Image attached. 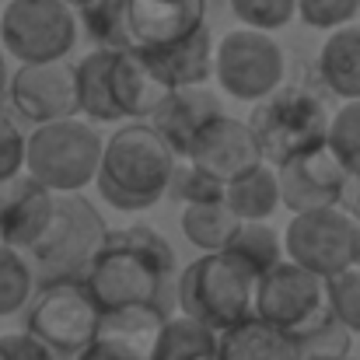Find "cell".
I'll return each mask as SVG.
<instances>
[{"label":"cell","mask_w":360,"mask_h":360,"mask_svg":"<svg viewBox=\"0 0 360 360\" xmlns=\"http://www.w3.org/2000/svg\"><path fill=\"white\" fill-rule=\"evenodd\" d=\"M172 273V245L147 224H129L109 235L84 273V283L102 311H120L136 304H161V290Z\"/></svg>","instance_id":"6da1fadb"},{"label":"cell","mask_w":360,"mask_h":360,"mask_svg":"<svg viewBox=\"0 0 360 360\" xmlns=\"http://www.w3.org/2000/svg\"><path fill=\"white\" fill-rule=\"evenodd\" d=\"M175 168L179 165L168 143L150 126L129 122L105 140L102 172L95 186L105 203L136 214V210H150L154 203L165 200V193H172Z\"/></svg>","instance_id":"7a4b0ae2"},{"label":"cell","mask_w":360,"mask_h":360,"mask_svg":"<svg viewBox=\"0 0 360 360\" xmlns=\"http://www.w3.org/2000/svg\"><path fill=\"white\" fill-rule=\"evenodd\" d=\"M255 287L259 280L235 255H200L179 276V311L221 336L255 315Z\"/></svg>","instance_id":"3957f363"},{"label":"cell","mask_w":360,"mask_h":360,"mask_svg":"<svg viewBox=\"0 0 360 360\" xmlns=\"http://www.w3.org/2000/svg\"><path fill=\"white\" fill-rule=\"evenodd\" d=\"M102 308L84 276L46 280L25 311V333L35 336L56 360H81L98 340Z\"/></svg>","instance_id":"277c9868"},{"label":"cell","mask_w":360,"mask_h":360,"mask_svg":"<svg viewBox=\"0 0 360 360\" xmlns=\"http://www.w3.org/2000/svg\"><path fill=\"white\" fill-rule=\"evenodd\" d=\"M248 126L266 154V165L283 168L294 158L311 154L329 143L333 116L326 112L322 98H315L308 88L283 84L280 91H273L252 109Z\"/></svg>","instance_id":"5b68a950"},{"label":"cell","mask_w":360,"mask_h":360,"mask_svg":"<svg viewBox=\"0 0 360 360\" xmlns=\"http://www.w3.org/2000/svg\"><path fill=\"white\" fill-rule=\"evenodd\" d=\"M105 140L81 120L35 126L28 136L25 175L42 182L56 196H77L84 186L98 182Z\"/></svg>","instance_id":"8992f818"},{"label":"cell","mask_w":360,"mask_h":360,"mask_svg":"<svg viewBox=\"0 0 360 360\" xmlns=\"http://www.w3.org/2000/svg\"><path fill=\"white\" fill-rule=\"evenodd\" d=\"M0 42L21 67L63 63L77 42V14L60 0H7L0 14Z\"/></svg>","instance_id":"52a82bcc"},{"label":"cell","mask_w":360,"mask_h":360,"mask_svg":"<svg viewBox=\"0 0 360 360\" xmlns=\"http://www.w3.org/2000/svg\"><path fill=\"white\" fill-rule=\"evenodd\" d=\"M283 248H287V259L297 262L301 269L322 280H333L360 266V224L343 207L301 214V217H290L283 231Z\"/></svg>","instance_id":"ba28073f"},{"label":"cell","mask_w":360,"mask_h":360,"mask_svg":"<svg viewBox=\"0 0 360 360\" xmlns=\"http://www.w3.org/2000/svg\"><path fill=\"white\" fill-rule=\"evenodd\" d=\"M109 228L102 214L77 193V196H56V217L49 235L39 241L28 255L39 262V269L49 280H67L77 276L81 269L88 273L102 245L109 241Z\"/></svg>","instance_id":"9c48e42d"},{"label":"cell","mask_w":360,"mask_h":360,"mask_svg":"<svg viewBox=\"0 0 360 360\" xmlns=\"http://www.w3.org/2000/svg\"><path fill=\"white\" fill-rule=\"evenodd\" d=\"M214 77L231 98L259 105L262 98L283 88L287 60H283V49L266 32L235 28L217 42Z\"/></svg>","instance_id":"30bf717a"},{"label":"cell","mask_w":360,"mask_h":360,"mask_svg":"<svg viewBox=\"0 0 360 360\" xmlns=\"http://www.w3.org/2000/svg\"><path fill=\"white\" fill-rule=\"evenodd\" d=\"M255 315L287 336L301 340L308 329H315L329 315V290L326 280L301 269L297 262H280L273 273H266L255 287Z\"/></svg>","instance_id":"8fae6325"},{"label":"cell","mask_w":360,"mask_h":360,"mask_svg":"<svg viewBox=\"0 0 360 360\" xmlns=\"http://www.w3.org/2000/svg\"><path fill=\"white\" fill-rule=\"evenodd\" d=\"M11 105L18 116L32 120L35 126L74 120L81 112L77 98V67L70 63H39L18 67L11 77Z\"/></svg>","instance_id":"7c38bea8"},{"label":"cell","mask_w":360,"mask_h":360,"mask_svg":"<svg viewBox=\"0 0 360 360\" xmlns=\"http://www.w3.org/2000/svg\"><path fill=\"white\" fill-rule=\"evenodd\" d=\"M280 175V203L301 217V214H315V210H329V207H343L350 175L347 168L336 161V154L326 147L294 158L290 165L276 168Z\"/></svg>","instance_id":"4fadbf2b"},{"label":"cell","mask_w":360,"mask_h":360,"mask_svg":"<svg viewBox=\"0 0 360 360\" xmlns=\"http://www.w3.org/2000/svg\"><path fill=\"white\" fill-rule=\"evenodd\" d=\"M186 161L193 168L207 172L210 179L231 186V182H238L241 175L262 168L266 154H262V147H259L248 120L221 116V120H214L200 133V140L193 143V154Z\"/></svg>","instance_id":"5bb4252c"},{"label":"cell","mask_w":360,"mask_h":360,"mask_svg":"<svg viewBox=\"0 0 360 360\" xmlns=\"http://www.w3.org/2000/svg\"><path fill=\"white\" fill-rule=\"evenodd\" d=\"M126 25L136 53L168 49L207 28V0H126Z\"/></svg>","instance_id":"9a60e30c"},{"label":"cell","mask_w":360,"mask_h":360,"mask_svg":"<svg viewBox=\"0 0 360 360\" xmlns=\"http://www.w3.org/2000/svg\"><path fill=\"white\" fill-rule=\"evenodd\" d=\"M56 217V193H49L32 175H18L0 186V245L32 252L49 235Z\"/></svg>","instance_id":"2e32d148"},{"label":"cell","mask_w":360,"mask_h":360,"mask_svg":"<svg viewBox=\"0 0 360 360\" xmlns=\"http://www.w3.org/2000/svg\"><path fill=\"white\" fill-rule=\"evenodd\" d=\"M221 116H224V109H221V98L214 91L186 88V91H168L165 95V102L150 116V129L168 143V150L175 158H189L200 133Z\"/></svg>","instance_id":"e0dca14e"},{"label":"cell","mask_w":360,"mask_h":360,"mask_svg":"<svg viewBox=\"0 0 360 360\" xmlns=\"http://www.w3.org/2000/svg\"><path fill=\"white\" fill-rule=\"evenodd\" d=\"M165 326H168V315L161 304H136V308L105 311L102 326H98L95 350L116 360H154Z\"/></svg>","instance_id":"ac0fdd59"},{"label":"cell","mask_w":360,"mask_h":360,"mask_svg":"<svg viewBox=\"0 0 360 360\" xmlns=\"http://www.w3.org/2000/svg\"><path fill=\"white\" fill-rule=\"evenodd\" d=\"M214 53H217L214 35H210V28H203L179 46L136 53V56L143 60V67L165 91H186V88H207V81L214 74Z\"/></svg>","instance_id":"d6986e66"},{"label":"cell","mask_w":360,"mask_h":360,"mask_svg":"<svg viewBox=\"0 0 360 360\" xmlns=\"http://www.w3.org/2000/svg\"><path fill=\"white\" fill-rule=\"evenodd\" d=\"M319 74L322 84L347 102H360V25H347L326 35L319 49Z\"/></svg>","instance_id":"ffe728a7"},{"label":"cell","mask_w":360,"mask_h":360,"mask_svg":"<svg viewBox=\"0 0 360 360\" xmlns=\"http://www.w3.org/2000/svg\"><path fill=\"white\" fill-rule=\"evenodd\" d=\"M165 88L150 77V70L143 67V60L133 53V49H122L116 53V63H112V98H116V109H120L122 120H150L154 109L165 102Z\"/></svg>","instance_id":"44dd1931"},{"label":"cell","mask_w":360,"mask_h":360,"mask_svg":"<svg viewBox=\"0 0 360 360\" xmlns=\"http://www.w3.org/2000/svg\"><path fill=\"white\" fill-rule=\"evenodd\" d=\"M221 360H301L297 340L259 315L221 333Z\"/></svg>","instance_id":"7402d4cb"},{"label":"cell","mask_w":360,"mask_h":360,"mask_svg":"<svg viewBox=\"0 0 360 360\" xmlns=\"http://www.w3.org/2000/svg\"><path fill=\"white\" fill-rule=\"evenodd\" d=\"M112 49H91L88 56L77 60V98L81 112L95 122H120V109L112 98Z\"/></svg>","instance_id":"603a6c76"},{"label":"cell","mask_w":360,"mask_h":360,"mask_svg":"<svg viewBox=\"0 0 360 360\" xmlns=\"http://www.w3.org/2000/svg\"><path fill=\"white\" fill-rule=\"evenodd\" d=\"M224 203L231 207V214L238 217L241 224H266L276 214V207H283L280 203V175H276V168L262 165V168L241 175L238 182L228 186V200Z\"/></svg>","instance_id":"cb8c5ba5"},{"label":"cell","mask_w":360,"mask_h":360,"mask_svg":"<svg viewBox=\"0 0 360 360\" xmlns=\"http://www.w3.org/2000/svg\"><path fill=\"white\" fill-rule=\"evenodd\" d=\"M182 231L203 255L228 252L235 235L241 231V221L231 214L228 203H200L182 210Z\"/></svg>","instance_id":"d4e9b609"},{"label":"cell","mask_w":360,"mask_h":360,"mask_svg":"<svg viewBox=\"0 0 360 360\" xmlns=\"http://www.w3.org/2000/svg\"><path fill=\"white\" fill-rule=\"evenodd\" d=\"M154 360H221V336L189 315H172Z\"/></svg>","instance_id":"484cf974"},{"label":"cell","mask_w":360,"mask_h":360,"mask_svg":"<svg viewBox=\"0 0 360 360\" xmlns=\"http://www.w3.org/2000/svg\"><path fill=\"white\" fill-rule=\"evenodd\" d=\"M228 255H235L241 266L262 280L266 273H273L280 262H287V248H283V235H276L269 224H241V231L235 235Z\"/></svg>","instance_id":"4316f807"},{"label":"cell","mask_w":360,"mask_h":360,"mask_svg":"<svg viewBox=\"0 0 360 360\" xmlns=\"http://www.w3.org/2000/svg\"><path fill=\"white\" fill-rule=\"evenodd\" d=\"M77 21L84 25L88 39L98 49H133L129 46V25H126V0H88L77 11Z\"/></svg>","instance_id":"83f0119b"},{"label":"cell","mask_w":360,"mask_h":360,"mask_svg":"<svg viewBox=\"0 0 360 360\" xmlns=\"http://www.w3.org/2000/svg\"><path fill=\"white\" fill-rule=\"evenodd\" d=\"M32 297H35V276L25 252L0 245V319L18 315L21 308L28 311Z\"/></svg>","instance_id":"f1b7e54d"},{"label":"cell","mask_w":360,"mask_h":360,"mask_svg":"<svg viewBox=\"0 0 360 360\" xmlns=\"http://www.w3.org/2000/svg\"><path fill=\"white\" fill-rule=\"evenodd\" d=\"M350 329L333 315V308H329V315L315 326V329H308L301 340H297V350H301V360H347L350 357Z\"/></svg>","instance_id":"f546056e"},{"label":"cell","mask_w":360,"mask_h":360,"mask_svg":"<svg viewBox=\"0 0 360 360\" xmlns=\"http://www.w3.org/2000/svg\"><path fill=\"white\" fill-rule=\"evenodd\" d=\"M329 150L347 168L350 179H360V102H347L329 126Z\"/></svg>","instance_id":"4dcf8cb0"},{"label":"cell","mask_w":360,"mask_h":360,"mask_svg":"<svg viewBox=\"0 0 360 360\" xmlns=\"http://www.w3.org/2000/svg\"><path fill=\"white\" fill-rule=\"evenodd\" d=\"M231 14L252 32H276L297 18V0H231Z\"/></svg>","instance_id":"1f68e13d"},{"label":"cell","mask_w":360,"mask_h":360,"mask_svg":"<svg viewBox=\"0 0 360 360\" xmlns=\"http://www.w3.org/2000/svg\"><path fill=\"white\" fill-rule=\"evenodd\" d=\"M360 14V0H297V18L319 32H340L354 25Z\"/></svg>","instance_id":"d6a6232c"},{"label":"cell","mask_w":360,"mask_h":360,"mask_svg":"<svg viewBox=\"0 0 360 360\" xmlns=\"http://www.w3.org/2000/svg\"><path fill=\"white\" fill-rule=\"evenodd\" d=\"M172 193L186 203V207H200V203H224L228 200V186L210 179L207 172L193 168L186 161V168H175V179H172Z\"/></svg>","instance_id":"836d02e7"},{"label":"cell","mask_w":360,"mask_h":360,"mask_svg":"<svg viewBox=\"0 0 360 360\" xmlns=\"http://www.w3.org/2000/svg\"><path fill=\"white\" fill-rule=\"evenodd\" d=\"M326 290H329V308L333 315L354 333L360 336V266L326 280Z\"/></svg>","instance_id":"e575fe53"},{"label":"cell","mask_w":360,"mask_h":360,"mask_svg":"<svg viewBox=\"0 0 360 360\" xmlns=\"http://www.w3.org/2000/svg\"><path fill=\"white\" fill-rule=\"evenodd\" d=\"M28 165V136H21L18 122L0 109V186L14 182Z\"/></svg>","instance_id":"d590c367"},{"label":"cell","mask_w":360,"mask_h":360,"mask_svg":"<svg viewBox=\"0 0 360 360\" xmlns=\"http://www.w3.org/2000/svg\"><path fill=\"white\" fill-rule=\"evenodd\" d=\"M343 210L360 224V179H350L347 186V196H343Z\"/></svg>","instance_id":"8d00e7d4"},{"label":"cell","mask_w":360,"mask_h":360,"mask_svg":"<svg viewBox=\"0 0 360 360\" xmlns=\"http://www.w3.org/2000/svg\"><path fill=\"white\" fill-rule=\"evenodd\" d=\"M4 91H11V88H7V67H4V53H0V98H4Z\"/></svg>","instance_id":"74e56055"},{"label":"cell","mask_w":360,"mask_h":360,"mask_svg":"<svg viewBox=\"0 0 360 360\" xmlns=\"http://www.w3.org/2000/svg\"><path fill=\"white\" fill-rule=\"evenodd\" d=\"M81 360H116V357H109V354H102V350H95V347H91V350H88Z\"/></svg>","instance_id":"f35d334b"},{"label":"cell","mask_w":360,"mask_h":360,"mask_svg":"<svg viewBox=\"0 0 360 360\" xmlns=\"http://www.w3.org/2000/svg\"><path fill=\"white\" fill-rule=\"evenodd\" d=\"M0 360H14L11 347H7V336H0Z\"/></svg>","instance_id":"ab89813d"},{"label":"cell","mask_w":360,"mask_h":360,"mask_svg":"<svg viewBox=\"0 0 360 360\" xmlns=\"http://www.w3.org/2000/svg\"><path fill=\"white\" fill-rule=\"evenodd\" d=\"M60 4H67V7H77V11H81V7H84L88 0H60Z\"/></svg>","instance_id":"60d3db41"},{"label":"cell","mask_w":360,"mask_h":360,"mask_svg":"<svg viewBox=\"0 0 360 360\" xmlns=\"http://www.w3.org/2000/svg\"><path fill=\"white\" fill-rule=\"evenodd\" d=\"M347 360H357V357H347Z\"/></svg>","instance_id":"b9f144b4"}]
</instances>
